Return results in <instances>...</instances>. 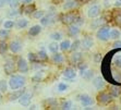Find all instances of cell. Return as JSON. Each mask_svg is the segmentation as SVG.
<instances>
[{"label": "cell", "mask_w": 121, "mask_h": 110, "mask_svg": "<svg viewBox=\"0 0 121 110\" xmlns=\"http://www.w3.org/2000/svg\"><path fill=\"white\" fill-rule=\"evenodd\" d=\"M25 85V77L21 75H13L9 80V86L11 89H17Z\"/></svg>", "instance_id": "cell-1"}, {"label": "cell", "mask_w": 121, "mask_h": 110, "mask_svg": "<svg viewBox=\"0 0 121 110\" xmlns=\"http://www.w3.org/2000/svg\"><path fill=\"white\" fill-rule=\"evenodd\" d=\"M79 17V14L76 12H69V13H65L60 17V21L62 22V24L65 25H70L75 21V19Z\"/></svg>", "instance_id": "cell-2"}, {"label": "cell", "mask_w": 121, "mask_h": 110, "mask_svg": "<svg viewBox=\"0 0 121 110\" xmlns=\"http://www.w3.org/2000/svg\"><path fill=\"white\" fill-rule=\"evenodd\" d=\"M55 22H56V14H55V12H50L47 15H43L40 17V23L44 26H49L51 24H54Z\"/></svg>", "instance_id": "cell-3"}, {"label": "cell", "mask_w": 121, "mask_h": 110, "mask_svg": "<svg viewBox=\"0 0 121 110\" xmlns=\"http://www.w3.org/2000/svg\"><path fill=\"white\" fill-rule=\"evenodd\" d=\"M109 30L110 28L108 26H103L97 31L96 33V37L98 38L101 42H106V40L109 39Z\"/></svg>", "instance_id": "cell-4"}, {"label": "cell", "mask_w": 121, "mask_h": 110, "mask_svg": "<svg viewBox=\"0 0 121 110\" xmlns=\"http://www.w3.org/2000/svg\"><path fill=\"white\" fill-rule=\"evenodd\" d=\"M97 102L101 106H106V105L110 104V102H112V96L108 93H100L97 96Z\"/></svg>", "instance_id": "cell-5"}, {"label": "cell", "mask_w": 121, "mask_h": 110, "mask_svg": "<svg viewBox=\"0 0 121 110\" xmlns=\"http://www.w3.org/2000/svg\"><path fill=\"white\" fill-rule=\"evenodd\" d=\"M94 44V40H93V37L91 36V35H85L83 37V39L81 40V47L83 50H90L92 48V46Z\"/></svg>", "instance_id": "cell-6"}, {"label": "cell", "mask_w": 121, "mask_h": 110, "mask_svg": "<svg viewBox=\"0 0 121 110\" xmlns=\"http://www.w3.org/2000/svg\"><path fill=\"white\" fill-rule=\"evenodd\" d=\"M79 100L81 102V105L83 107H88V106H92L94 105V99L87 95V94H83V95H80L79 96Z\"/></svg>", "instance_id": "cell-7"}, {"label": "cell", "mask_w": 121, "mask_h": 110, "mask_svg": "<svg viewBox=\"0 0 121 110\" xmlns=\"http://www.w3.org/2000/svg\"><path fill=\"white\" fill-rule=\"evenodd\" d=\"M99 14H100V7L97 6V4H93L87 9V17L91 19L97 17Z\"/></svg>", "instance_id": "cell-8"}, {"label": "cell", "mask_w": 121, "mask_h": 110, "mask_svg": "<svg viewBox=\"0 0 121 110\" xmlns=\"http://www.w3.org/2000/svg\"><path fill=\"white\" fill-rule=\"evenodd\" d=\"M17 70L22 72V73H26L28 71V65H27V62L23 58H19L17 60Z\"/></svg>", "instance_id": "cell-9"}, {"label": "cell", "mask_w": 121, "mask_h": 110, "mask_svg": "<svg viewBox=\"0 0 121 110\" xmlns=\"http://www.w3.org/2000/svg\"><path fill=\"white\" fill-rule=\"evenodd\" d=\"M31 98H32V96L30 94L23 93L20 96V98H19V102H20V104L22 105V106L27 107V106H30V104H31Z\"/></svg>", "instance_id": "cell-10"}, {"label": "cell", "mask_w": 121, "mask_h": 110, "mask_svg": "<svg viewBox=\"0 0 121 110\" xmlns=\"http://www.w3.org/2000/svg\"><path fill=\"white\" fill-rule=\"evenodd\" d=\"M79 7V3L76 0H67L63 6H62V9L63 10H73V9L78 8Z\"/></svg>", "instance_id": "cell-11"}, {"label": "cell", "mask_w": 121, "mask_h": 110, "mask_svg": "<svg viewBox=\"0 0 121 110\" xmlns=\"http://www.w3.org/2000/svg\"><path fill=\"white\" fill-rule=\"evenodd\" d=\"M62 75H63V77L67 80H73V79H75L76 73H75V70H74L73 68H67L65 71H63Z\"/></svg>", "instance_id": "cell-12"}, {"label": "cell", "mask_w": 121, "mask_h": 110, "mask_svg": "<svg viewBox=\"0 0 121 110\" xmlns=\"http://www.w3.org/2000/svg\"><path fill=\"white\" fill-rule=\"evenodd\" d=\"M4 72L7 74H12L14 73V71H15V67H14V62L12 60H8L6 62V64H4Z\"/></svg>", "instance_id": "cell-13"}, {"label": "cell", "mask_w": 121, "mask_h": 110, "mask_svg": "<svg viewBox=\"0 0 121 110\" xmlns=\"http://www.w3.org/2000/svg\"><path fill=\"white\" fill-rule=\"evenodd\" d=\"M69 35L72 37L74 36H78V35L80 34V26H78L76 24H74V23H72V24H70L69 25Z\"/></svg>", "instance_id": "cell-14"}, {"label": "cell", "mask_w": 121, "mask_h": 110, "mask_svg": "<svg viewBox=\"0 0 121 110\" xmlns=\"http://www.w3.org/2000/svg\"><path fill=\"white\" fill-rule=\"evenodd\" d=\"M92 83H93V85L97 88V89H101V88L105 86V81L103 77H100V76H96L95 79L92 81Z\"/></svg>", "instance_id": "cell-15"}, {"label": "cell", "mask_w": 121, "mask_h": 110, "mask_svg": "<svg viewBox=\"0 0 121 110\" xmlns=\"http://www.w3.org/2000/svg\"><path fill=\"white\" fill-rule=\"evenodd\" d=\"M10 50L12 51V52H19V51L22 49V45H21L20 42H17V40H14V42H12L11 44H10Z\"/></svg>", "instance_id": "cell-16"}, {"label": "cell", "mask_w": 121, "mask_h": 110, "mask_svg": "<svg viewBox=\"0 0 121 110\" xmlns=\"http://www.w3.org/2000/svg\"><path fill=\"white\" fill-rule=\"evenodd\" d=\"M21 11L25 14H31L35 11V6L34 4H31V3H25V6H23Z\"/></svg>", "instance_id": "cell-17"}, {"label": "cell", "mask_w": 121, "mask_h": 110, "mask_svg": "<svg viewBox=\"0 0 121 110\" xmlns=\"http://www.w3.org/2000/svg\"><path fill=\"white\" fill-rule=\"evenodd\" d=\"M109 94L111 95L112 97H118L121 95V87H119V86H115V85H112V86H110L109 88Z\"/></svg>", "instance_id": "cell-18"}, {"label": "cell", "mask_w": 121, "mask_h": 110, "mask_svg": "<svg viewBox=\"0 0 121 110\" xmlns=\"http://www.w3.org/2000/svg\"><path fill=\"white\" fill-rule=\"evenodd\" d=\"M93 75H94V72H93L92 70L85 69V70L81 71V76H82V77H83L84 80H86V81H90V80H92Z\"/></svg>", "instance_id": "cell-19"}, {"label": "cell", "mask_w": 121, "mask_h": 110, "mask_svg": "<svg viewBox=\"0 0 121 110\" xmlns=\"http://www.w3.org/2000/svg\"><path fill=\"white\" fill-rule=\"evenodd\" d=\"M42 32V26L39 25H34L32 26L30 30H28V34L31 35V36H36V35H38Z\"/></svg>", "instance_id": "cell-20"}, {"label": "cell", "mask_w": 121, "mask_h": 110, "mask_svg": "<svg viewBox=\"0 0 121 110\" xmlns=\"http://www.w3.org/2000/svg\"><path fill=\"white\" fill-rule=\"evenodd\" d=\"M113 21L116 22V24H118L119 26H121V10H116L112 13Z\"/></svg>", "instance_id": "cell-21"}, {"label": "cell", "mask_w": 121, "mask_h": 110, "mask_svg": "<svg viewBox=\"0 0 121 110\" xmlns=\"http://www.w3.org/2000/svg\"><path fill=\"white\" fill-rule=\"evenodd\" d=\"M37 59H38V62H45L48 60V56L46 54L45 50H40L37 52Z\"/></svg>", "instance_id": "cell-22"}, {"label": "cell", "mask_w": 121, "mask_h": 110, "mask_svg": "<svg viewBox=\"0 0 121 110\" xmlns=\"http://www.w3.org/2000/svg\"><path fill=\"white\" fill-rule=\"evenodd\" d=\"M82 60V54L81 52H76V51H73V54L71 55V61L73 63H79Z\"/></svg>", "instance_id": "cell-23"}, {"label": "cell", "mask_w": 121, "mask_h": 110, "mask_svg": "<svg viewBox=\"0 0 121 110\" xmlns=\"http://www.w3.org/2000/svg\"><path fill=\"white\" fill-rule=\"evenodd\" d=\"M70 40L69 39H65V40H62L61 44L59 45V49H61L62 51H67L70 49Z\"/></svg>", "instance_id": "cell-24"}, {"label": "cell", "mask_w": 121, "mask_h": 110, "mask_svg": "<svg viewBox=\"0 0 121 110\" xmlns=\"http://www.w3.org/2000/svg\"><path fill=\"white\" fill-rule=\"evenodd\" d=\"M52 61H54L55 63H62V62H63V56L57 51V52L54 54V56H52Z\"/></svg>", "instance_id": "cell-25"}, {"label": "cell", "mask_w": 121, "mask_h": 110, "mask_svg": "<svg viewBox=\"0 0 121 110\" xmlns=\"http://www.w3.org/2000/svg\"><path fill=\"white\" fill-rule=\"evenodd\" d=\"M119 37H120V31L119 30H110L109 31L110 39H118Z\"/></svg>", "instance_id": "cell-26"}, {"label": "cell", "mask_w": 121, "mask_h": 110, "mask_svg": "<svg viewBox=\"0 0 121 110\" xmlns=\"http://www.w3.org/2000/svg\"><path fill=\"white\" fill-rule=\"evenodd\" d=\"M48 49H49L50 52L55 54V52H57V51L59 50V45L57 44V42H50V44L48 45Z\"/></svg>", "instance_id": "cell-27"}, {"label": "cell", "mask_w": 121, "mask_h": 110, "mask_svg": "<svg viewBox=\"0 0 121 110\" xmlns=\"http://www.w3.org/2000/svg\"><path fill=\"white\" fill-rule=\"evenodd\" d=\"M24 93V90H19V92H14V93H12V94H10L9 95V99L10 100H15V99H19L20 98V96L22 95V94Z\"/></svg>", "instance_id": "cell-28"}, {"label": "cell", "mask_w": 121, "mask_h": 110, "mask_svg": "<svg viewBox=\"0 0 121 110\" xmlns=\"http://www.w3.org/2000/svg\"><path fill=\"white\" fill-rule=\"evenodd\" d=\"M72 108V102L71 100H63L61 102V109L63 110H69Z\"/></svg>", "instance_id": "cell-29"}, {"label": "cell", "mask_w": 121, "mask_h": 110, "mask_svg": "<svg viewBox=\"0 0 121 110\" xmlns=\"http://www.w3.org/2000/svg\"><path fill=\"white\" fill-rule=\"evenodd\" d=\"M81 47V40H79V39H75L73 42V44L72 45H70V49L72 51H76L78 49Z\"/></svg>", "instance_id": "cell-30"}, {"label": "cell", "mask_w": 121, "mask_h": 110, "mask_svg": "<svg viewBox=\"0 0 121 110\" xmlns=\"http://www.w3.org/2000/svg\"><path fill=\"white\" fill-rule=\"evenodd\" d=\"M50 38L52 40H60L62 38V34L60 32H54V33H51L50 34Z\"/></svg>", "instance_id": "cell-31"}, {"label": "cell", "mask_w": 121, "mask_h": 110, "mask_svg": "<svg viewBox=\"0 0 121 110\" xmlns=\"http://www.w3.org/2000/svg\"><path fill=\"white\" fill-rule=\"evenodd\" d=\"M46 102H47L48 107H50V109H54L57 105H58V102H57V100L55 98H48Z\"/></svg>", "instance_id": "cell-32"}, {"label": "cell", "mask_w": 121, "mask_h": 110, "mask_svg": "<svg viewBox=\"0 0 121 110\" xmlns=\"http://www.w3.org/2000/svg\"><path fill=\"white\" fill-rule=\"evenodd\" d=\"M33 82H35V83H38V82H40L43 80V72H37L35 75L33 76Z\"/></svg>", "instance_id": "cell-33"}, {"label": "cell", "mask_w": 121, "mask_h": 110, "mask_svg": "<svg viewBox=\"0 0 121 110\" xmlns=\"http://www.w3.org/2000/svg\"><path fill=\"white\" fill-rule=\"evenodd\" d=\"M27 20L26 19H21V20L17 21V27L19 28H23V27H26L27 26Z\"/></svg>", "instance_id": "cell-34"}, {"label": "cell", "mask_w": 121, "mask_h": 110, "mask_svg": "<svg viewBox=\"0 0 121 110\" xmlns=\"http://www.w3.org/2000/svg\"><path fill=\"white\" fill-rule=\"evenodd\" d=\"M28 60L31 62H38V59H37V55L36 54H28Z\"/></svg>", "instance_id": "cell-35"}, {"label": "cell", "mask_w": 121, "mask_h": 110, "mask_svg": "<svg viewBox=\"0 0 121 110\" xmlns=\"http://www.w3.org/2000/svg\"><path fill=\"white\" fill-rule=\"evenodd\" d=\"M67 89H68V85L65 83H59L58 84V90L59 92H65Z\"/></svg>", "instance_id": "cell-36"}, {"label": "cell", "mask_w": 121, "mask_h": 110, "mask_svg": "<svg viewBox=\"0 0 121 110\" xmlns=\"http://www.w3.org/2000/svg\"><path fill=\"white\" fill-rule=\"evenodd\" d=\"M33 13H34L33 15H34V17H35V19H40V17L45 14V12L42 11V10H39V11H34Z\"/></svg>", "instance_id": "cell-37"}, {"label": "cell", "mask_w": 121, "mask_h": 110, "mask_svg": "<svg viewBox=\"0 0 121 110\" xmlns=\"http://www.w3.org/2000/svg\"><path fill=\"white\" fill-rule=\"evenodd\" d=\"M7 50V44L4 42H0V52L4 54Z\"/></svg>", "instance_id": "cell-38"}, {"label": "cell", "mask_w": 121, "mask_h": 110, "mask_svg": "<svg viewBox=\"0 0 121 110\" xmlns=\"http://www.w3.org/2000/svg\"><path fill=\"white\" fill-rule=\"evenodd\" d=\"M13 26H14V22H13V21H7V22H4V28H7V30L12 28Z\"/></svg>", "instance_id": "cell-39"}, {"label": "cell", "mask_w": 121, "mask_h": 110, "mask_svg": "<svg viewBox=\"0 0 121 110\" xmlns=\"http://www.w3.org/2000/svg\"><path fill=\"white\" fill-rule=\"evenodd\" d=\"M0 90H1V92H6V90H7V83H6V81H0Z\"/></svg>", "instance_id": "cell-40"}, {"label": "cell", "mask_w": 121, "mask_h": 110, "mask_svg": "<svg viewBox=\"0 0 121 110\" xmlns=\"http://www.w3.org/2000/svg\"><path fill=\"white\" fill-rule=\"evenodd\" d=\"M115 64L118 67V68H121V56H118L115 60Z\"/></svg>", "instance_id": "cell-41"}, {"label": "cell", "mask_w": 121, "mask_h": 110, "mask_svg": "<svg viewBox=\"0 0 121 110\" xmlns=\"http://www.w3.org/2000/svg\"><path fill=\"white\" fill-rule=\"evenodd\" d=\"M79 69H80L81 71L85 70V69H87V64H86L85 62H83V63H82V62H80V64H79Z\"/></svg>", "instance_id": "cell-42"}, {"label": "cell", "mask_w": 121, "mask_h": 110, "mask_svg": "<svg viewBox=\"0 0 121 110\" xmlns=\"http://www.w3.org/2000/svg\"><path fill=\"white\" fill-rule=\"evenodd\" d=\"M8 35H9V32L7 31V28H6V30H1V31H0V36L7 37Z\"/></svg>", "instance_id": "cell-43"}, {"label": "cell", "mask_w": 121, "mask_h": 110, "mask_svg": "<svg viewBox=\"0 0 121 110\" xmlns=\"http://www.w3.org/2000/svg\"><path fill=\"white\" fill-rule=\"evenodd\" d=\"M113 48H121V42L120 40H117V42H113Z\"/></svg>", "instance_id": "cell-44"}, {"label": "cell", "mask_w": 121, "mask_h": 110, "mask_svg": "<svg viewBox=\"0 0 121 110\" xmlns=\"http://www.w3.org/2000/svg\"><path fill=\"white\" fill-rule=\"evenodd\" d=\"M17 10H13V11H11V13H9V15H11V17L13 15L14 17V15H17Z\"/></svg>", "instance_id": "cell-45"}, {"label": "cell", "mask_w": 121, "mask_h": 110, "mask_svg": "<svg viewBox=\"0 0 121 110\" xmlns=\"http://www.w3.org/2000/svg\"><path fill=\"white\" fill-rule=\"evenodd\" d=\"M21 1H22L23 3H31L33 0H21Z\"/></svg>", "instance_id": "cell-46"}, {"label": "cell", "mask_w": 121, "mask_h": 110, "mask_svg": "<svg viewBox=\"0 0 121 110\" xmlns=\"http://www.w3.org/2000/svg\"><path fill=\"white\" fill-rule=\"evenodd\" d=\"M54 1V3H56V4H58V3L62 2V1H65V0H52Z\"/></svg>", "instance_id": "cell-47"}, {"label": "cell", "mask_w": 121, "mask_h": 110, "mask_svg": "<svg viewBox=\"0 0 121 110\" xmlns=\"http://www.w3.org/2000/svg\"><path fill=\"white\" fill-rule=\"evenodd\" d=\"M7 1L6 0H0V8H1V7L3 6V4H4V3H6Z\"/></svg>", "instance_id": "cell-48"}, {"label": "cell", "mask_w": 121, "mask_h": 110, "mask_svg": "<svg viewBox=\"0 0 121 110\" xmlns=\"http://www.w3.org/2000/svg\"><path fill=\"white\" fill-rule=\"evenodd\" d=\"M78 2H81V3H84V2H86V1H88V0H76Z\"/></svg>", "instance_id": "cell-49"}, {"label": "cell", "mask_w": 121, "mask_h": 110, "mask_svg": "<svg viewBox=\"0 0 121 110\" xmlns=\"http://www.w3.org/2000/svg\"><path fill=\"white\" fill-rule=\"evenodd\" d=\"M0 99H1V94H0Z\"/></svg>", "instance_id": "cell-50"}]
</instances>
